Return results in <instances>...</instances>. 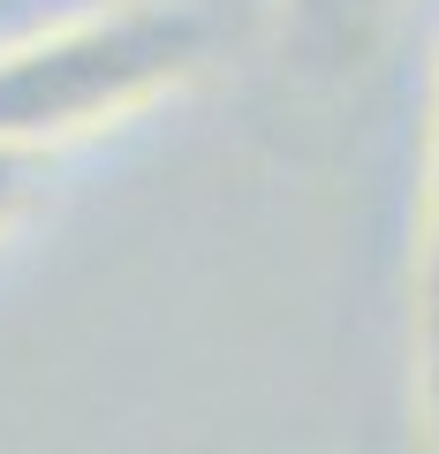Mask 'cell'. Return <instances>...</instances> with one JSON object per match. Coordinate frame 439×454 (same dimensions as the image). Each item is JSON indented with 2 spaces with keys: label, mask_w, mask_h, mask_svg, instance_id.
I'll return each mask as SVG.
<instances>
[{
  "label": "cell",
  "mask_w": 439,
  "mask_h": 454,
  "mask_svg": "<svg viewBox=\"0 0 439 454\" xmlns=\"http://www.w3.org/2000/svg\"><path fill=\"white\" fill-rule=\"evenodd\" d=\"M212 61L205 0H98L0 38V137L61 152L175 98Z\"/></svg>",
  "instance_id": "cell-1"
},
{
  "label": "cell",
  "mask_w": 439,
  "mask_h": 454,
  "mask_svg": "<svg viewBox=\"0 0 439 454\" xmlns=\"http://www.w3.org/2000/svg\"><path fill=\"white\" fill-rule=\"evenodd\" d=\"M46 182H53V152L16 145V137H0V243H8V235H16V227L38 212Z\"/></svg>",
  "instance_id": "cell-4"
},
{
  "label": "cell",
  "mask_w": 439,
  "mask_h": 454,
  "mask_svg": "<svg viewBox=\"0 0 439 454\" xmlns=\"http://www.w3.org/2000/svg\"><path fill=\"white\" fill-rule=\"evenodd\" d=\"M409 372H417V432L439 454V53L424 98V182H417V265H409Z\"/></svg>",
  "instance_id": "cell-2"
},
{
  "label": "cell",
  "mask_w": 439,
  "mask_h": 454,
  "mask_svg": "<svg viewBox=\"0 0 439 454\" xmlns=\"http://www.w3.org/2000/svg\"><path fill=\"white\" fill-rule=\"evenodd\" d=\"M402 0H280V53H295L318 76H349L372 61Z\"/></svg>",
  "instance_id": "cell-3"
}]
</instances>
